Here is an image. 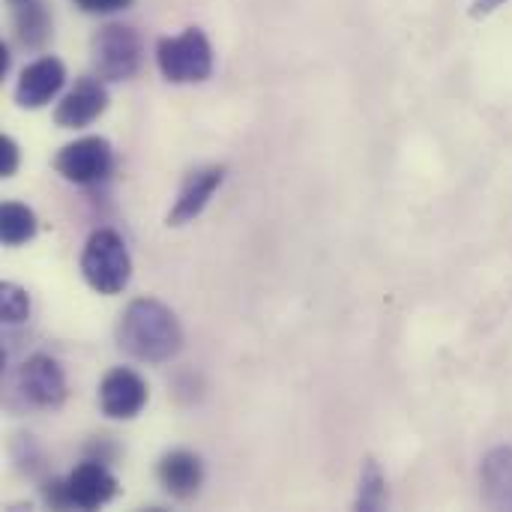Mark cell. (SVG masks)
<instances>
[{
  "instance_id": "obj_12",
  "label": "cell",
  "mask_w": 512,
  "mask_h": 512,
  "mask_svg": "<svg viewBox=\"0 0 512 512\" xmlns=\"http://www.w3.org/2000/svg\"><path fill=\"white\" fill-rule=\"evenodd\" d=\"M156 477L162 483V489L177 498V501H189L198 495L201 483H204V465L195 453L189 450H171L159 459L156 465Z\"/></svg>"
},
{
  "instance_id": "obj_4",
  "label": "cell",
  "mask_w": 512,
  "mask_h": 512,
  "mask_svg": "<svg viewBox=\"0 0 512 512\" xmlns=\"http://www.w3.org/2000/svg\"><path fill=\"white\" fill-rule=\"evenodd\" d=\"M117 495V477L99 459H84L66 480H51L45 486V501L51 507L96 510Z\"/></svg>"
},
{
  "instance_id": "obj_22",
  "label": "cell",
  "mask_w": 512,
  "mask_h": 512,
  "mask_svg": "<svg viewBox=\"0 0 512 512\" xmlns=\"http://www.w3.org/2000/svg\"><path fill=\"white\" fill-rule=\"evenodd\" d=\"M12 3H24V0H12Z\"/></svg>"
},
{
  "instance_id": "obj_18",
  "label": "cell",
  "mask_w": 512,
  "mask_h": 512,
  "mask_svg": "<svg viewBox=\"0 0 512 512\" xmlns=\"http://www.w3.org/2000/svg\"><path fill=\"white\" fill-rule=\"evenodd\" d=\"M21 162V150L9 135H0V177H12L18 171Z\"/></svg>"
},
{
  "instance_id": "obj_6",
  "label": "cell",
  "mask_w": 512,
  "mask_h": 512,
  "mask_svg": "<svg viewBox=\"0 0 512 512\" xmlns=\"http://www.w3.org/2000/svg\"><path fill=\"white\" fill-rule=\"evenodd\" d=\"M54 168L63 180L75 183V186H93L99 180H105L114 168V150L108 144V138L99 135H87L78 138L72 144H66L57 156H54Z\"/></svg>"
},
{
  "instance_id": "obj_11",
  "label": "cell",
  "mask_w": 512,
  "mask_h": 512,
  "mask_svg": "<svg viewBox=\"0 0 512 512\" xmlns=\"http://www.w3.org/2000/svg\"><path fill=\"white\" fill-rule=\"evenodd\" d=\"M222 180H225L222 165H207V168L192 171L183 180V186H180V192L174 198V207L168 210V225L180 228V225L195 222L204 213V207L210 204V198L216 195V189L222 186Z\"/></svg>"
},
{
  "instance_id": "obj_7",
  "label": "cell",
  "mask_w": 512,
  "mask_h": 512,
  "mask_svg": "<svg viewBox=\"0 0 512 512\" xmlns=\"http://www.w3.org/2000/svg\"><path fill=\"white\" fill-rule=\"evenodd\" d=\"M15 390L27 408L57 411L66 402V375L60 363L48 354H33L24 360L15 378Z\"/></svg>"
},
{
  "instance_id": "obj_17",
  "label": "cell",
  "mask_w": 512,
  "mask_h": 512,
  "mask_svg": "<svg viewBox=\"0 0 512 512\" xmlns=\"http://www.w3.org/2000/svg\"><path fill=\"white\" fill-rule=\"evenodd\" d=\"M0 315H3V324H9V327L24 324L30 318V297L21 285H15V282L0 285Z\"/></svg>"
},
{
  "instance_id": "obj_3",
  "label": "cell",
  "mask_w": 512,
  "mask_h": 512,
  "mask_svg": "<svg viewBox=\"0 0 512 512\" xmlns=\"http://www.w3.org/2000/svg\"><path fill=\"white\" fill-rule=\"evenodd\" d=\"M156 66H159L162 78L171 84L207 81L213 72L210 39L198 27H189L180 36H165L156 45Z\"/></svg>"
},
{
  "instance_id": "obj_2",
  "label": "cell",
  "mask_w": 512,
  "mask_h": 512,
  "mask_svg": "<svg viewBox=\"0 0 512 512\" xmlns=\"http://www.w3.org/2000/svg\"><path fill=\"white\" fill-rule=\"evenodd\" d=\"M81 276L96 294H105V297H114L129 285L132 258L117 231L99 228L87 237L84 252H81Z\"/></svg>"
},
{
  "instance_id": "obj_10",
  "label": "cell",
  "mask_w": 512,
  "mask_h": 512,
  "mask_svg": "<svg viewBox=\"0 0 512 512\" xmlns=\"http://www.w3.org/2000/svg\"><path fill=\"white\" fill-rule=\"evenodd\" d=\"M108 108V90L102 78H78L75 87L57 102L54 123L60 129H84Z\"/></svg>"
},
{
  "instance_id": "obj_20",
  "label": "cell",
  "mask_w": 512,
  "mask_h": 512,
  "mask_svg": "<svg viewBox=\"0 0 512 512\" xmlns=\"http://www.w3.org/2000/svg\"><path fill=\"white\" fill-rule=\"evenodd\" d=\"M498 6H507V0H474V6H471V15H474V18H480V15H489V12H495Z\"/></svg>"
},
{
  "instance_id": "obj_9",
  "label": "cell",
  "mask_w": 512,
  "mask_h": 512,
  "mask_svg": "<svg viewBox=\"0 0 512 512\" xmlns=\"http://www.w3.org/2000/svg\"><path fill=\"white\" fill-rule=\"evenodd\" d=\"M63 84H66V66L51 54L36 57L33 63L21 69L15 81V102L30 111L45 108L63 90Z\"/></svg>"
},
{
  "instance_id": "obj_13",
  "label": "cell",
  "mask_w": 512,
  "mask_h": 512,
  "mask_svg": "<svg viewBox=\"0 0 512 512\" xmlns=\"http://www.w3.org/2000/svg\"><path fill=\"white\" fill-rule=\"evenodd\" d=\"M483 501L492 510H512V447H495L480 468Z\"/></svg>"
},
{
  "instance_id": "obj_15",
  "label": "cell",
  "mask_w": 512,
  "mask_h": 512,
  "mask_svg": "<svg viewBox=\"0 0 512 512\" xmlns=\"http://www.w3.org/2000/svg\"><path fill=\"white\" fill-rule=\"evenodd\" d=\"M39 231V222H36V213L27 207V204H18V201H6L3 210H0V237L6 246H21L27 240H33Z\"/></svg>"
},
{
  "instance_id": "obj_16",
  "label": "cell",
  "mask_w": 512,
  "mask_h": 512,
  "mask_svg": "<svg viewBox=\"0 0 512 512\" xmlns=\"http://www.w3.org/2000/svg\"><path fill=\"white\" fill-rule=\"evenodd\" d=\"M384 504H387V477H384L381 465L369 456V459H363V468H360V492H357L354 507L363 512H375Z\"/></svg>"
},
{
  "instance_id": "obj_19",
  "label": "cell",
  "mask_w": 512,
  "mask_h": 512,
  "mask_svg": "<svg viewBox=\"0 0 512 512\" xmlns=\"http://www.w3.org/2000/svg\"><path fill=\"white\" fill-rule=\"evenodd\" d=\"M81 12H90V15H108V12H120L126 9L132 0H72Z\"/></svg>"
},
{
  "instance_id": "obj_14",
  "label": "cell",
  "mask_w": 512,
  "mask_h": 512,
  "mask_svg": "<svg viewBox=\"0 0 512 512\" xmlns=\"http://www.w3.org/2000/svg\"><path fill=\"white\" fill-rule=\"evenodd\" d=\"M15 36L27 48H42L45 39L51 36V18L39 0L15 3Z\"/></svg>"
},
{
  "instance_id": "obj_1",
  "label": "cell",
  "mask_w": 512,
  "mask_h": 512,
  "mask_svg": "<svg viewBox=\"0 0 512 512\" xmlns=\"http://www.w3.org/2000/svg\"><path fill=\"white\" fill-rule=\"evenodd\" d=\"M117 345L132 360L159 366L180 354L183 327L165 303H159L153 297H138L120 315Z\"/></svg>"
},
{
  "instance_id": "obj_21",
  "label": "cell",
  "mask_w": 512,
  "mask_h": 512,
  "mask_svg": "<svg viewBox=\"0 0 512 512\" xmlns=\"http://www.w3.org/2000/svg\"><path fill=\"white\" fill-rule=\"evenodd\" d=\"M9 72V48L6 45H0V78Z\"/></svg>"
},
{
  "instance_id": "obj_5",
  "label": "cell",
  "mask_w": 512,
  "mask_h": 512,
  "mask_svg": "<svg viewBox=\"0 0 512 512\" xmlns=\"http://www.w3.org/2000/svg\"><path fill=\"white\" fill-rule=\"evenodd\" d=\"M144 42L129 24H105L93 36V72L102 81H126L141 69Z\"/></svg>"
},
{
  "instance_id": "obj_8",
  "label": "cell",
  "mask_w": 512,
  "mask_h": 512,
  "mask_svg": "<svg viewBox=\"0 0 512 512\" xmlns=\"http://www.w3.org/2000/svg\"><path fill=\"white\" fill-rule=\"evenodd\" d=\"M147 384L135 369H111L99 384V408L108 420H132L147 405Z\"/></svg>"
}]
</instances>
